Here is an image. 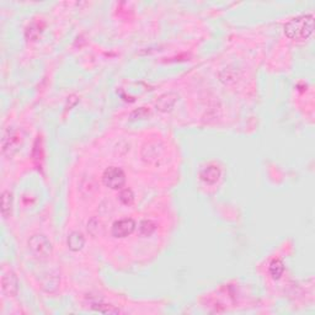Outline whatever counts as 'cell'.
<instances>
[{"label": "cell", "instance_id": "6da1fadb", "mask_svg": "<svg viewBox=\"0 0 315 315\" xmlns=\"http://www.w3.org/2000/svg\"><path fill=\"white\" fill-rule=\"evenodd\" d=\"M314 30V15L313 13L304 14L297 18H293L283 27L284 35L293 41L308 40Z\"/></svg>", "mask_w": 315, "mask_h": 315}, {"label": "cell", "instance_id": "7a4b0ae2", "mask_svg": "<svg viewBox=\"0 0 315 315\" xmlns=\"http://www.w3.org/2000/svg\"><path fill=\"white\" fill-rule=\"evenodd\" d=\"M27 249H29L32 258L40 260V261L49 259L53 253V247H52L51 242L43 234H35L30 238L27 242Z\"/></svg>", "mask_w": 315, "mask_h": 315}, {"label": "cell", "instance_id": "3957f363", "mask_svg": "<svg viewBox=\"0 0 315 315\" xmlns=\"http://www.w3.org/2000/svg\"><path fill=\"white\" fill-rule=\"evenodd\" d=\"M102 182L111 190H121L126 184V174L117 167L107 168L102 175Z\"/></svg>", "mask_w": 315, "mask_h": 315}, {"label": "cell", "instance_id": "277c9868", "mask_svg": "<svg viewBox=\"0 0 315 315\" xmlns=\"http://www.w3.org/2000/svg\"><path fill=\"white\" fill-rule=\"evenodd\" d=\"M142 156L148 164H158V162L164 156V146L160 142L148 143L143 148Z\"/></svg>", "mask_w": 315, "mask_h": 315}, {"label": "cell", "instance_id": "5b68a950", "mask_svg": "<svg viewBox=\"0 0 315 315\" xmlns=\"http://www.w3.org/2000/svg\"><path fill=\"white\" fill-rule=\"evenodd\" d=\"M135 230V222L132 218H122L120 220H116L112 224V237L122 239L131 235Z\"/></svg>", "mask_w": 315, "mask_h": 315}, {"label": "cell", "instance_id": "8992f818", "mask_svg": "<svg viewBox=\"0 0 315 315\" xmlns=\"http://www.w3.org/2000/svg\"><path fill=\"white\" fill-rule=\"evenodd\" d=\"M3 292L9 297H15L19 292V280L13 271H7L2 276Z\"/></svg>", "mask_w": 315, "mask_h": 315}, {"label": "cell", "instance_id": "52a82bcc", "mask_svg": "<svg viewBox=\"0 0 315 315\" xmlns=\"http://www.w3.org/2000/svg\"><path fill=\"white\" fill-rule=\"evenodd\" d=\"M19 134L15 131H8L4 134L2 140V149L3 154H7L9 151V155H12L13 153H15L19 149V144H20V139H19Z\"/></svg>", "mask_w": 315, "mask_h": 315}, {"label": "cell", "instance_id": "ba28073f", "mask_svg": "<svg viewBox=\"0 0 315 315\" xmlns=\"http://www.w3.org/2000/svg\"><path fill=\"white\" fill-rule=\"evenodd\" d=\"M178 102V95L175 93H168L160 96L156 101V109L162 112L171 111Z\"/></svg>", "mask_w": 315, "mask_h": 315}, {"label": "cell", "instance_id": "9c48e42d", "mask_svg": "<svg viewBox=\"0 0 315 315\" xmlns=\"http://www.w3.org/2000/svg\"><path fill=\"white\" fill-rule=\"evenodd\" d=\"M200 178L206 184L214 185L220 178V169L217 165H209V167H206L201 170Z\"/></svg>", "mask_w": 315, "mask_h": 315}, {"label": "cell", "instance_id": "30bf717a", "mask_svg": "<svg viewBox=\"0 0 315 315\" xmlns=\"http://www.w3.org/2000/svg\"><path fill=\"white\" fill-rule=\"evenodd\" d=\"M67 245H68L69 250L76 253V251H80L83 248H84L85 238L82 233H80V231H71V233L68 235Z\"/></svg>", "mask_w": 315, "mask_h": 315}, {"label": "cell", "instance_id": "8fae6325", "mask_svg": "<svg viewBox=\"0 0 315 315\" xmlns=\"http://www.w3.org/2000/svg\"><path fill=\"white\" fill-rule=\"evenodd\" d=\"M270 275L272 276L273 280H280L281 276L284 272V264L281 259H273L271 261L270 267H269Z\"/></svg>", "mask_w": 315, "mask_h": 315}, {"label": "cell", "instance_id": "7c38bea8", "mask_svg": "<svg viewBox=\"0 0 315 315\" xmlns=\"http://www.w3.org/2000/svg\"><path fill=\"white\" fill-rule=\"evenodd\" d=\"M12 206H13V195L10 191H4L2 195V213L4 218H9L10 213H12Z\"/></svg>", "mask_w": 315, "mask_h": 315}, {"label": "cell", "instance_id": "4fadbf2b", "mask_svg": "<svg viewBox=\"0 0 315 315\" xmlns=\"http://www.w3.org/2000/svg\"><path fill=\"white\" fill-rule=\"evenodd\" d=\"M156 230V224L153 220L145 219L143 222H140L139 224V233L143 237H150L154 231Z\"/></svg>", "mask_w": 315, "mask_h": 315}, {"label": "cell", "instance_id": "5bb4252c", "mask_svg": "<svg viewBox=\"0 0 315 315\" xmlns=\"http://www.w3.org/2000/svg\"><path fill=\"white\" fill-rule=\"evenodd\" d=\"M118 200L126 206H131L134 202V193L132 192L131 189H124L118 195Z\"/></svg>", "mask_w": 315, "mask_h": 315}, {"label": "cell", "instance_id": "9a60e30c", "mask_svg": "<svg viewBox=\"0 0 315 315\" xmlns=\"http://www.w3.org/2000/svg\"><path fill=\"white\" fill-rule=\"evenodd\" d=\"M96 311L99 313H105V314H116L120 313L118 309H116L113 305H110V304H96V305L93 306Z\"/></svg>", "mask_w": 315, "mask_h": 315}]
</instances>
